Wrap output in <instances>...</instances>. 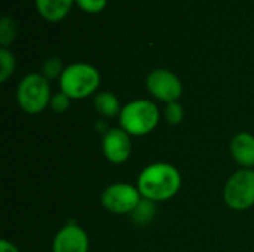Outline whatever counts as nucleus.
I'll use <instances>...</instances> for the list:
<instances>
[{"label":"nucleus","instance_id":"f257e3e1","mask_svg":"<svg viewBox=\"0 0 254 252\" xmlns=\"http://www.w3.org/2000/svg\"><path fill=\"white\" fill-rule=\"evenodd\" d=\"M137 187L143 199L155 203L164 202L179 193L182 187V175L176 166L165 162H156L140 172Z\"/></svg>","mask_w":254,"mask_h":252},{"label":"nucleus","instance_id":"f03ea898","mask_svg":"<svg viewBox=\"0 0 254 252\" xmlns=\"http://www.w3.org/2000/svg\"><path fill=\"white\" fill-rule=\"evenodd\" d=\"M119 128L131 137L150 134L161 120L158 105L150 100H134L125 104L119 113Z\"/></svg>","mask_w":254,"mask_h":252},{"label":"nucleus","instance_id":"7ed1b4c3","mask_svg":"<svg viewBox=\"0 0 254 252\" xmlns=\"http://www.w3.org/2000/svg\"><path fill=\"white\" fill-rule=\"evenodd\" d=\"M60 80V91L71 100H83L95 94L101 77L98 70L86 62H74L64 68Z\"/></svg>","mask_w":254,"mask_h":252},{"label":"nucleus","instance_id":"20e7f679","mask_svg":"<svg viewBox=\"0 0 254 252\" xmlns=\"http://www.w3.org/2000/svg\"><path fill=\"white\" fill-rule=\"evenodd\" d=\"M49 80L42 73H30L24 76L16 88V101L19 108L27 114L42 113L51 102Z\"/></svg>","mask_w":254,"mask_h":252},{"label":"nucleus","instance_id":"39448f33","mask_svg":"<svg viewBox=\"0 0 254 252\" xmlns=\"http://www.w3.org/2000/svg\"><path fill=\"white\" fill-rule=\"evenodd\" d=\"M223 201L234 211H246L254 205V169H238L223 189Z\"/></svg>","mask_w":254,"mask_h":252},{"label":"nucleus","instance_id":"423d86ee","mask_svg":"<svg viewBox=\"0 0 254 252\" xmlns=\"http://www.w3.org/2000/svg\"><path fill=\"white\" fill-rule=\"evenodd\" d=\"M141 199L143 196L137 186L128 183H115L104 189L101 195V205L112 214L125 215L132 214Z\"/></svg>","mask_w":254,"mask_h":252},{"label":"nucleus","instance_id":"0eeeda50","mask_svg":"<svg viewBox=\"0 0 254 252\" xmlns=\"http://www.w3.org/2000/svg\"><path fill=\"white\" fill-rule=\"evenodd\" d=\"M146 86L152 97L165 104L179 101L183 92V85L179 76L167 68H156L150 71L146 79Z\"/></svg>","mask_w":254,"mask_h":252},{"label":"nucleus","instance_id":"6e6552de","mask_svg":"<svg viewBox=\"0 0 254 252\" xmlns=\"http://www.w3.org/2000/svg\"><path fill=\"white\" fill-rule=\"evenodd\" d=\"M104 157L113 165L125 163L132 153V137L122 128L107 129L101 143Z\"/></svg>","mask_w":254,"mask_h":252},{"label":"nucleus","instance_id":"1a4fd4ad","mask_svg":"<svg viewBox=\"0 0 254 252\" xmlns=\"http://www.w3.org/2000/svg\"><path fill=\"white\" fill-rule=\"evenodd\" d=\"M88 233L76 223H68L61 227L52 241V252H88Z\"/></svg>","mask_w":254,"mask_h":252},{"label":"nucleus","instance_id":"9d476101","mask_svg":"<svg viewBox=\"0 0 254 252\" xmlns=\"http://www.w3.org/2000/svg\"><path fill=\"white\" fill-rule=\"evenodd\" d=\"M231 154L232 159L243 168H253L254 166V135L249 132L237 134L231 141Z\"/></svg>","mask_w":254,"mask_h":252},{"label":"nucleus","instance_id":"9b49d317","mask_svg":"<svg viewBox=\"0 0 254 252\" xmlns=\"http://www.w3.org/2000/svg\"><path fill=\"white\" fill-rule=\"evenodd\" d=\"M39 15L48 22L63 21L71 10L76 0H34Z\"/></svg>","mask_w":254,"mask_h":252},{"label":"nucleus","instance_id":"f8f14e48","mask_svg":"<svg viewBox=\"0 0 254 252\" xmlns=\"http://www.w3.org/2000/svg\"><path fill=\"white\" fill-rule=\"evenodd\" d=\"M94 107H95L97 113L106 119H112V117L119 116V113L122 110L118 97L110 91H103V92L95 94Z\"/></svg>","mask_w":254,"mask_h":252},{"label":"nucleus","instance_id":"ddd939ff","mask_svg":"<svg viewBox=\"0 0 254 252\" xmlns=\"http://www.w3.org/2000/svg\"><path fill=\"white\" fill-rule=\"evenodd\" d=\"M155 214H156L155 202L147 201V199H141V202L138 203V206L134 209V212L131 215H132V220L135 224L146 226L155 218Z\"/></svg>","mask_w":254,"mask_h":252},{"label":"nucleus","instance_id":"4468645a","mask_svg":"<svg viewBox=\"0 0 254 252\" xmlns=\"http://www.w3.org/2000/svg\"><path fill=\"white\" fill-rule=\"evenodd\" d=\"M18 34V24L12 16H3L0 21V45L9 48Z\"/></svg>","mask_w":254,"mask_h":252},{"label":"nucleus","instance_id":"2eb2a0df","mask_svg":"<svg viewBox=\"0 0 254 252\" xmlns=\"http://www.w3.org/2000/svg\"><path fill=\"white\" fill-rule=\"evenodd\" d=\"M16 68V61L15 55L9 50V48H1L0 49V82L4 83L12 74L15 73Z\"/></svg>","mask_w":254,"mask_h":252},{"label":"nucleus","instance_id":"dca6fc26","mask_svg":"<svg viewBox=\"0 0 254 252\" xmlns=\"http://www.w3.org/2000/svg\"><path fill=\"white\" fill-rule=\"evenodd\" d=\"M64 68H63V62L60 58L57 56H51L48 59L43 61L42 64V76L46 77L48 80H55L60 79L63 74Z\"/></svg>","mask_w":254,"mask_h":252},{"label":"nucleus","instance_id":"f3484780","mask_svg":"<svg viewBox=\"0 0 254 252\" xmlns=\"http://www.w3.org/2000/svg\"><path fill=\"white\" fill-rule=\"evenodd\" d=\"M164 117H165L167 123H170V125H179V123H182V120L185 117V111H183L182 104L179 101L167 104V107L164 110Z\"/></svg>","mask_w":254,"mask_h":252},{"label":"nucleus","instance_id":"a211bd4d","mask_svg":"<svg viewBox=\"0 0 254 252\" xmlns=\"http://www.w3.org/2000/svg\"><path fill=\"white\" fill-rule=\"evenodd\" d=\"M70 104H71V98L67 94H64L63 91H60V92H57V94H54L51 97L49 108L54 113L61 114V113H65L70 108Z\"/></svg>","mask_w":254,"mask_h":252},{"label":"nucleus","instance_id":"6ab92c4d","mask_svg":"<svg viewBox=\"0 0 254 252\" xmlns=\"http://www.w3.org/2000/svg\"><path fill=\"white\" fill-rule=\"evenodd\" d=\"M109 0H76V4L86 13H100L106 9Z\"/></svg>","mask_w":254,"mask_h":252},{"label":"nucleus","instance_id":"aec40b11","mask_svg":"<svg viewBox=\"0 0 254 252\" xmlns=\"http://www.w3.org/2000/svg\"><path fill=\"white\" fill-rule=\"evenodd\" d=\"M0 247H1V252H21L16 248L15 244H12V242L7 241V239H3L1 244H0Z\"/></svg>","mask_w":254,"mask_h":252}]
</instances>
